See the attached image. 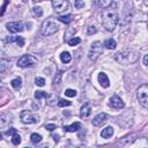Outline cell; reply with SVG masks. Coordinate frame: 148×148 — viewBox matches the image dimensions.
I'll return each mask as SVG.
<instances>
[{"mask_svg": "<svg viewBox=\"0 0 148 148\" xmlns=\"http://www.w3.org/2000/svg\"><path fill=\"white\" fill-rule=\"evenodd\" d=\"M81 43V39L79 38V37H73V38H71L69 40H68V45L69 46H75V45H77V44H80Z\"/></svg>", "mask_w": 148, "mask_h": 148, "instance_id": "cb8c5ba5", "label": "cell"}, {"mask_svg": "<svg viewBox=\"0 0 148 148\" xmlns=\"http://www.w3.org/2000/svg\"><path fill=\"white\" fill-rule=\"evenodd\" d=\"M12 143L13 145H20L21 143V136L17 133H15L14 135H12Z\"/></svg>", "mask_w": 148, "mask_h": 148, "instance_id": "4316f807", "label": "cell"}, {"mask_svg": "<svg viewBox=\"0 0 148 148\" xmlns=\"http://www.w3.org/2000/svg\"><path fill=\"white\" fill-rule=\"evenodd\" d=\"M143 65H145V66L148 65V54H145V56H143Z\"/></svg>", "mask_w": 148, "mask_h": 148, "instance_id": "74e56055", "label": "cell"}, {"mask_svg": "<svg viewBox=\"0 0 148 148\" xmlns=\"http://www.w3.org/2000/svg\"><path fill=\"white\" fill-rule=\"evenodd\" d=\"M0 139H1V133H0Z\"/></svg>", "mask_w": 148, "mask_h": 148, "instance_id": "60d3db41", "label": "cell"}, {"mask_svg": "<svg viewBox=\"0 0 148 148\" xmlns=\"http://www.w3.org/2000/svg\"><path fill=\"white\" fill-rule=\"evenodd\" d=\"M7 3H8V0H5L3 5H2V7H1V10H0V16L3 15V13H5V10H6V7H7Z\"/></svg>", "mask_w": 148, "mask_h": 148, "instance_id": "d590c367", "label": "cell"}, {"mask_svg": "<svg viewBox=\"0 0 148 148\" xmlns=\"http://www.w3.org/2000/svg\"><path fill=\"white\" fill-rule=\"evenodd\" d=\"M103 52V46H102V43L99 42V40H96V42H94L92 44H91V46H90V49H89V53H88V58L90 59V60H96L99 56H101V53Z\"/></svg>", "mask_w": 148, "mask_h": 148, "instance_id": "5b68a950", "label": "cell"}, {"mask_svg": "<svg viewBox=\"0 0 148 148\" xmlns=\"http://www.w3.org/2000/svg\"><path fill=\"white\" fill-rule=\"evenodd\" d=\"M22 1H23V2H28V0H22Z\"/></svg>", "mask_w": 148, "mask_h": 148, "instance_id": "ab89813d", "label": "cell"}, {"mask_svg": "<svg viewBox=\"0 0 148 148\" xmlns=\"http://www.w3.org/2000/svg\"><path fill=\"white\" fill-rule=\"evenodd\" d=\"M104 46H105L106 49H109V50H113V49H116L117 44H116V40H114L113 38H108V39L104 42Z\"/></svg>", "mask_w": 148, "mask_h": 148, "instance_id": "e0dca14e", "label": "cell"}, {"mask_svg": "<svg viewBox=\"0 0 148 148\" xmlns=\"http://www.w3.org/2000/svg\"><path fill=\"white\" fill-rule=\"evenodd\" d=\"M7 67H8L7 61H1V62H0V73L5 72V71L7 69Z\"/></svg>", "mask_w": 148, "mask_h": 148, "instance_id": "836d02e7", "label": "cell"}, {"mask_svg": "<svg viewBox=\"0 0 148 148\" xmlns=\"http://www.w3.org/2000/svg\"><path fill=\"white\" fill-rule=\"evenodd\" d=\"M65 95L68 96V97H74L76 95V90H74V89H66Z\"/></svg>", "mask_w": 148, "mask_h": 148, "instance_id": "f1b7e54d", "label": "cell"}, {"mask_svg": "<svg viewBox=\"0 0 148 148\" xmlns=\"http://www.w3.org/2000/svg\"><path fill=\"white\" fill-rule=\"evenodd\" d=\"M101 135H102V138H104V139H109V138H111V136L113 135V128H112L111 126L105 127L104 130H102Z\"/></svg>", "mask_w": 148, "mask_h": 148, "instance_id": "2e32d148", "label": "cell"}, {"mask_svg": "<svg viewBox=\"0 0 148 148\" xmlns=\"http://www.w3.org/2000/svg\"><path fill=\"white\" fill-rule=\"evenodd\" d=\"M59 30V24L53 18H47L42 24V34L44 36H51Z\"/></svg>", "mask_w": 148, "mask_h": 148, "instance_id": "3957f363", "label": "cell"}, {"mask_svg": "<svg viewBox=\"0 0 148 148\" xmlns=\"http://www.w3.org/2000/svg\"><path fill=\"white\" fill-rule=\"evenodd\" d=\"M58 20H59L60 22L65 23V24H68V23H71V22H72L73 17H72V15H66V16H59V17H58Z\"/></svg>", "mask_w": 148, "mask_h": 148, "instance_id": "7402d4cb", "label": "cell"}, {"mask_svg": "<svg viewBox=\"0 0 148 148\" xmlns=\"http://www.w3.org/2000/svg\"><path fill=\"white\" fill-rule=\"evenodd\" d=\"M96 32H97V29H96L94 25L88 27V30H87V34H88V35H92V34H96Z\"/></svg>", "mask_w": 148, "mask_h": 148, "instance_id": "d6a6232c", "label": "cell"}, {"mask_svg": "<svg viewBox=\"0 0 148 148\" xmlns=\"http://www.w3.org/2000/svg\"><path fill=\"white\" fill-rule=\"evenodd\" d=\"M60 59H61V61L64 62V64H68V62H71V60H72V56H71V53L69 52H62L61 54H60Z\"/></svg>", "mask_w": 148, "mask_h": 148, "instance_id": "d6986e66", "label": "cell"}, {"mask_svg": "<svg viewBox=\"0 0 148 148\" xmlns=\"http://www.w3.org/2000/svg\"><path fill=\"white\" fill-rule=\"evenodd\" d=\"M74 6H75V8L80 9V8H83V6H84V2H83V0H75V3H74Z\"/></svg>", "mask_w": 148, "mask_h": 148, "instance_id": "1f68e13d", "label": "cell"}, {"mask_svg": "<svg viewBox=\"0 0 148 148\" xmlns=\"http://www.w3.org/2000/svg\"><path fill=\"white\" fill-rule=\"evenodd\" d=\"M21 120L24 124H36V123H38V116H36L35 113L29 112V111H22Z\"/></svg>", "mask_w": 148, "mask_h": 148, "instance_id": "ba28073f", "label": "cell"}, {"mask_svg": "<svg viewBox=\"0 0 148 148\" xmlns=\"http://www.w3.org/2000/svg\"><path fill=\"white\" fill-rule=\"evenodd\" d=\"M10 84H12L13 88H15V89H20L21 86H22V80H21V77H16V79L12 80Z\"/></svg>", "mask_w": 148, "mask_h": 148, "instance_id": "ffe728a7", "label": "cell"}, {"mask_svg": "<svg viewBox=\"0 0 148 148\" xmlns=\"http://www.w3.org/2000/svg\"><path fill=\"white\" fill-rule=\"evenodd\" d=\"M72 103L69 102V101H67V99H64V98H60L59 101H58V106H60V108H64V106H69Z\"/></svg>", "mask_w": 148, "mask_h": 148, "instance_id": "484cf974", "label": "cell"}, {"mask_svg": "<svg viewBox=\"0 0 148 148\" xmlns=\"http://www.w3.org/2000/svg\"><path fill=\"white\" fill-rule=\"evenodd\" d=\"M36 62H37V60H36V58L34 56H31V54H24V56H22L17 60V66L18 67H22V68H24V67H31Z\"/></svg>", "mask_w": 148, "mask_h": 148, "instance_id": "8992f818", "label": "cell"}, {"mask_svg": "<svg viewBox=\"0 0 148 148\" xmlns=\"http://www.w3.org/2000/svg\"><path fill=\"white\" fill-rule=\"evenodd\" d=\"M112 0H95V3L101 8H108L111 5Z\"/></svg>", "mask_w": 148, "mask_h": 148, "instance_id": "ac0fdd59", "label": "cell"}, {"mask_svg": "<svg viewBox=\"0 0 148 148\" xmlns=\"http://www.w3.org/2000/svg\"><path fill=\"white\" fill-rule=\"evenodd\" d=\"M35 83H36L37 86H39V87H43V86L45 84V80H44L43 77H36V79H35Z\"/></svg>", "mask_w": 148, "mask_h": 148, "instance_id": "f546056e", "label": "cell"}, {"mask_svg": "<svg viewBox=\"0 0 148 148\" xmlns=\"http://www.w3.org/2000/svg\"><path fill=\"white\" fill-rule=\"evenodd\" d=\"M0 88H1V86H0Z\"/></svg>", "mask_w": 148, "mask_h": 148, "instance_id": "b9f144b4", "label": "cell"}, {"mask_svg": "<svg viewBox=\"0 0 148 148\" xmlns=\"http://www.w3.org/2000/svg\"><path fill=\"white\" fill-rule=\"evenodd\" d=\"M98 82H99V84H101L103 88H108V87L110 86L109 77H108V75H106L105 73H103V72L98 74Z\"/></svg>", "mask_w": 148, "mask_h": 148, "instance_id": "4fadbf2b", "label": "cell"}, {"mask_svg": "<svg viewBox=\"0 0 148 148\" xmlns=\"http://www.w3.org/2000/svg\"><path fill=\"white\" fill-rule=\"evenodd\" d=\"M110 105H111L112 108H114V109H123L125 104H124L123 99H121L119 96L114 95V96H112V97L110 98Z\"/></svg>", "mask_w": 148, "mask_h": 148, "instance_id": "8fae6325", "label": "cell"}, {"mask_svg": "<svg viewBox=\"0 0 148 148\" xmlns=\"http://www.w3.org/2000/svg\"><path fill=\"white\" fill-rule=\"evenodd\" d=\"M106 120H108V114L104 113V112H102V113H98L96 117H94V119L91 120V123H92L94 126H101Z\"/></svg>", "mask_w": 148, "mask_h": 148, "instance_id": "30bf717a", "label": "cell"}, {"mask_svg": "<svg viewBox=\"0 0 148 148\" xmlns=\"http://www.w3.org/2000/svg\"><path fill=\"white\" fill-rule=\"evenodd\" d=\"M64 130L67 132H77L79 130H81V124L79 121H76V123H73L72 125L64 126Z\"/></svg>", "mask_w": 148, "mask_h": 148, "instance_id": "9a60e30c", "label": "cell"}, {"mask_svg": "<svg viewBox=\"0 0 148 148\" xmlns=\"http://www.w3.org/2000/svg\"><path fill=\"white\" fill-rule=\"evenodd\" d=\"M32 14H34V16H37V17H40L42 15H43V9L40 8V7H34L32 9Z\"/></svg>", "mask_w": 148, "mask_h": 148, "instance_id": "603a6c76", "label": "cell"}, {"mask_svg": "<svg viewBox=\"0 0 148 148\" xmlns=\"http://www.w3.org/2000/svg\"><path fill=\"white\" fill-rule=\"evenodd\" d=\"M61 76H62V73H61V72L57 73V75L53 77V83H54V84L59 83V82H60V79H61Z\"/></svg>", "mask_w": 148, "mask_h": 148, "instance_id": "4dcf8cb0", "label": "cell"}, {"mask_svg": "<svg viewBox=\"0 0 148 148\" xmlns=\"http://www.w3.org/2000/svg\"><path fill=\"white\" fill-rule=\"evenodd\" d=\"M45 128H46L47 131L52 132V131H54V130L57 128V126H56L54 124H46V125H45Z\"/></svg>", "mask_w": 148, "mask_h": 148, "instance_id": "e575fe53", "label": "cell"}, {"mask_svg": "<svg viewBox=\"0 0 148 148\" xmlns=\"http://www.w3.org/2000/svg\"><path fill=\"white\" fill-rule=\"evenodd\" d=\"M52 138H53V140H54V141H58V140H59V139H58V138H59V135H58V134L52 135Z\"/></svg>", "mask_w": 148, "mask_h": 148, "instance_id": "f35d334b", "label": "cell"}, {"mask_svg": "<svg viewBox=\"0 0 148 148\" xmlns=\"http://www.w3.org/2000/svg\"><path fill=\"white\" fill-rule=\"evenodd\" d=\"M52 6L57 13H64L69 9V3L67 0H52Z\"/></svg>", "mask_w": 148, "mask_h": 148, "instance_id": "52a82bcc", "label": "cell"}, {"mask_svg": "<svg viewBox=\"0 0 148 148\" xmlns=\"http://www.w3.org/2000/svg\"><path fill=\"white\" fill-rule=\"evenodd\" d=\"M10 123H12V116L10 114H3V116L0 117V128L6 127Z\"/></svg>", "mask_w": 148, "mask_h": 148, "instance_id": "5bb4252c", "label": "cell"}, {"mask_svg": "<svg viewBox=\"0 0 148 148\" xmlns=\"http://www.w3.org/2000/svg\"><path fill=\"white\" fill-rule=\"evenodd\" d=\"M47 96H49V95H47L46 91H40V90H38V91L35 92V98H37V99H40V98H44V97H47Z\"/></svg>", "mask_w": 148, "mask_h": 148, "instance_id": "d4e9b609", "label": "cell"}, {"mask_svg": "<svg viewBox=\"0 0 148 148\" xmlns=\"http://www.w3.org/2000/svg\"><path fill=\"white\" fill-rule=\"evenodd\" d=\"M30 140L32 143H38L42 141V135L40 134H37V133H32L30 135Z\"/></svg>", "mask_w": 148, "mask_h": 148, "instance_id": "44dd1931", "label": "cell"}, {"mask_svg": "<svg viewBox=\"0 0 148 148\" xmlns=\"http://www.w3.org/2000/svg\"><path fill=\"white\" fill-rule=\"evenodd\" d=\"M118 21H119V15H118V12L117 9L114 8H105L102 13V18H101V22L103 24V27L105 28V30L108 31H113L116 25L118 24Z\"/></svg>", "mask_w": 148, "mask_h": 148, "instance_id": "6da1fadb", "label": "cell"}, {"mask_svg": "<svg viewBox=\"0 0 148 148\" xmlns=\"http://www.w3.org/2000/svg\"><path fill=\"white\" fill-rule=\"evenodd\" d=\"M15 133H16L15 128H9L8 131H6V135H14Z\"/></svg>", "mask_w": 148, "mask_h": 148, "instance_id": "8d00e7d4", "label": "cell"}, {"mask_svg": "<svg viewBox=\"0 0 148 148\" xmlns=\"http://www.w3.org/2000/svg\"><path fill=\"white\" fill-rule=\"evenodd\" d=\"M114 59L117 60V62L121 64V65H131L138 61L139 59V54L135 51H130V50H124L118 52L114 56Z\"/></svg>", "mask_w": 148, "mask_h": 148, "instance_id": "7a4b0ae2", "label": "cell"}, {"mask_svg": "<svg viewBox=\"0 0 148 148\" xmlns=\"http://www.w3.org/2000/svg\"><path fill=\"white\" fill-rule=\"evenodd\" d=\"M15 43H16L20 47H21V46H23V45H24V38H23V37H21V36H16Z\"/></svg>", "mask_w": 148, "mask_h": 148, "instance_id": "83f0119b", "label": "cell"}, {"mask_svg": "<svg viewBox=\"0 0 148 148\" xmlns=\"http://www.w3.org/2000/svg\"><path fill=\"white\" fill-rule=\"evenodd\" d=\"M6 28L8 29V31L10 32H21L23 31V23L21 21H15V22H8L6 24Z\"/></svg>", "mask_w": 148, "mask_h": 148, "instance_id": "9c48e42d", "label": "cell"}, {"mask_svg": "<svg viewBox=\"0 0 148 148\" xmlns=\"http://www.w3.org/2000/svg\"><path fill=\"white\" fill-rule=\"evenodd\" d=\"M136 97L143 108H148V86L146 83L139 87L136 91Z\"/></svg>", "mask_w": 148, "mask_h": 148, "instance_id": "277c9868", "label": "cell"}, {"mask_svg": "<svg viewBox=\"0 0 148 148\" xmlns=\"http://www.w3.org/2000/svg\"><path fill=\"white\" fill-rule=\"evenodd\" d=\"M90 113H91V105L89 103H87V104H84L81 108V110H80V117L84 119V118H88L90 116Z\"/></svg>", "mask_w": 148, "mask_h": 148, "instance_id": "7c38bea8", "label": "cell"}]
</instances>
